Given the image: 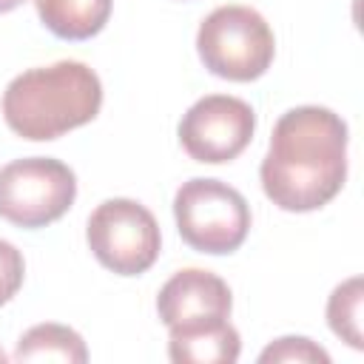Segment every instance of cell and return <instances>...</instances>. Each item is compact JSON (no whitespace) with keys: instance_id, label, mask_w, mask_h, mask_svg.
<instances>
[{"instance_id":"1","label":"cell","mask_w":364,"mask_h":364,"mask_svg":"<svg viewBox=\"0 0 364 364\" xmlns=\"http://www.w3.org/2000/svg\"><path fill=\"white\" fill-rule=\"evenodd\" d=\"M264 196L287 213L324 208L347 179V122L324 105L284 111L259 168Z\"/></svg>"},{"instance_id":"2","label":"cell","mask_w":364,"mask_h":364,"mask_svg":"<svg viewBox=\"0 0 364 364\" xmlns=\"http://www.w3.org/2000/svg\"><path fill=\"white\" fill-rule=\"evenodd\" d=\"M102 82L80 60H60L17 74L3 91L6 125L31 142L57 139L100 114Z\"/></svg>"},{"instance_id":"3","label":"cell","mask_w":364,"mask_h":364,"mask_svg":"<svg viewBox=\"0 0 364 364\" xmlns=\"http://www.w3.org/2000/svg\"><path fill=\"white\" fill-rule=\"evenodd\" d=\"M196 51L213 77L250 82L270 68L276 57V37L256 9L233 3L213 9L202 20L196 31Z\"/></svg>"},{"instance_id":"4","label":"cell","mask_w":364,"mask_h":364,"mask_svg":"<svg viewBox=\"0 0 364 364\" xmlns=\"http://www.w3.org/2000/svg\"><path fill=\"white\" fill-rule=\"evenodd\" d=\"M173 219L188 247L225 256L245 245L250 230V205L228 182L193 176L182 182L173 196Z\"/></svg>"},{"instance_id":"5","label":"cell","mask_w":364,"mask_h":364,"mask_svg":"<svg viewBox=\"0 0 364 364\" xmlns=\"http://www.w3.org/2000/svg\"><path fill=\"white\" fill-rule=\"evenodd\" d=\"M74 199L77 176L54 156H23L0 168V216L17 228H46L65 216Z\"/></svg>"},{"instance_id":"6","label":"cell","mask_w":364,"mask_h":364,"mask_svg":"<svg viewBox=\"0 0 364 364\" xmlns=\"http://www.w3.org/2000/svg\"><path fill=\"white\" fill-rule=\"evenodd\" d=\"M94 259L117 276H139L159 259L162 236L154 213L136 199H105L85 225Z\"/></svg>"},{"instance_id":"7","label":"cell","mask_w":364,"mask_h":364,"mask_svg":"<svg viewBox=\"0 0 364 364\" xmlns=\"http://www.w3.org/2000/svg\"><path fill=\"white\" fill-rule=\"evenodd\" d=\"M253 131L256 111L245 100L230 94H208L185 111L179 122V142L191 159L222 165L236 159L250 145Z\"/></svg>"},{"instance_id":"8","label":"cell","mask_w":364,"mask_h":364,"mask_svg":"<svg viewBox=\"0 0 364 364\" xmlns=\"http://www.w3.org/2000/svg\"><path fill=\"white\" fill-rule=\"evenodd\" d=\"M230 307L233 299L225 279L202 267L176 270L156 296V313L168 330L222 321L230 316Z\"/></svg>"},{"instance_id":"9","label":"cell","mask_w":364,"mask_h":364,"mask_svg":"<svg viewBox=\"0 0 364 364\" xmlns=\"http://www.w3.org/2000/svg\"><path fill=\"white\" fill-rule=\"evenodd\" d=\"M168 333V355L176 364H233L242 353L239 333L228 318L193 327H171Z\"/></svg>"},{"instance_id":"10","label":"cell","mask_w":364,"mask_h":364,"mask_svg":"<svg viewBox=\"0 0 364 364\" xmlns=\"http://www.w3.org/2000/svg\"><path fill=\"white\" fill-rule=\"evenodd\" d=\"M114 0H34L43 26L60 40H91L111 17Z\"/></svg>"},{"instance_id":"11","label":"cell","mask_w":364,"mask_h":364,"mask_svg":"<svg viewBox=\"0 0 364 364\" xmlns=\"http://www.w3.org/2000/svg\"><path fill=\"white\" fill-rule=\"evenodd\" d=\"M17 361H68V364H82L88 361L85 341L77 330L65 324H34L26 330L17 341L14 350Z\"/></svg>"},{"instance_id":"12","label":"cell","mask_w":364,"mask_h":364,"mask_svg":"<svg viewBox=\"0 0 364 364\" xmlns=\"http://www.w3.org/2000/svg\"><path fill=\"white\" fill-rule=\"evenodd\" d=\"M361 301H364V290H361L358 276L341 282L327 299V324L353 350L364 347V341H361Z\"/></svg>"},{"instance_id":"13","label":"cell","mask_w":364,"mask_h":364,"mask_svg":"<svg viewBox=\"0 0 364 364\" xmlns=\"http://www.w3.org/2000/svg\"><path fill=\"white\" fill-rule=\"evenodd\" d=\"M262 364H273V361H296V364H330V353L324 347H318L316 341L304 338V336H284L276 338L273 344H267L259 353Z\"/></svg>"},{"instance_id":"14","label":"cell","mask_w":364,"mask_h":364,"mask_svg":"<svg viewBox=\"0 0 364 364\" xmlns=\"http://www.w3.org/2000/svg\"><path fill=\"white\" fill-rule=\"evenodd\" d=\"M23 276H26L23 253L11 242L0 239V307L17 296V290L23 287Z\"/></svg>"},{"instance_id":"15","label":"cell","mask_w":364,"mask_h":364,"mask_svg":"<svg viewBox=\"0 0 364 364\" xmlns=\"http://www.w3.org/2000/svg\"><path fill=\"white\" fill-rule=\"evenodd\" d=\"M26 0H0V14H6V11H14L17 6H23Z\"/></svg>"},{"instance_id":"16","label":"cell","mask_w":364,"mask_h":364,"mask_svg":"<svg viewBox=\"0 0 364 364\" xmlns=\"http://www.w3.org/2000/svg\"><path fill=\"white\" fill-rule=\"evenodd\" d=\"M3 361H9V355H6V353H3V347H0V364H3Z\"/></svg>"}]
</instances>
